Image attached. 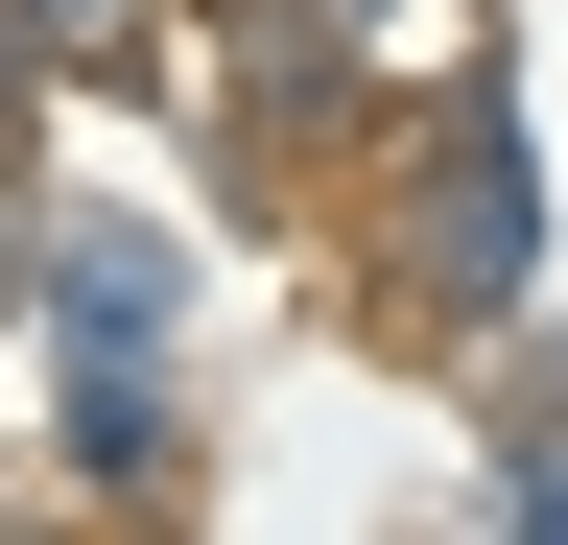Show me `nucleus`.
Returning a JSON list of instances; mask_svg holds the SVG:
<instances>
[{"instance_id":"1","label":"nucleus","mask_w":568,"mask_h":545,"mask_svg":"<svg viewBox=\"0 0 568 545\" xmlns=\"http://www.w3.org/2000/svg\"><path fill=\"white\" fill-rule=\"evenodd\" d=\"M48 24H71V48H142V0H48Z\"/></svg>"}]
</instances>
